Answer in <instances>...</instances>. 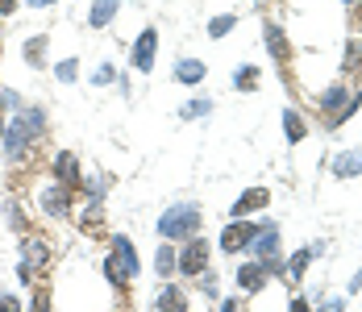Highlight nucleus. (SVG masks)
I'll return each instance as SVG.
<instances>
[{"label": "nucleus", "mask_w": 362, "mask_h": 312, "mask_svg": "<svg viewBox=\"0 0 362 312\" xmlns=\"http://www.w3.org/2000/svg\"><path fill=\"white\" fill-rule=\"evenodd\" d=\"M204 263H208V246H204V238H192V242L183 246V254H175V267H179L183 275H200Z\"/></svg>", "instance_id": "39448f33"}, {"label": "nucleus", "mask_w": 362, "mask_h": 312, "mask_svg": "<svg viewBox=\"0 0 362 312\" xmlns=\"http://www.w3.org/2000/svg\"><path fill=\"white\" fill-rule=\"evenodd\" d=\"M350 292H362V271L354 275V279H350Z\"/></svg>", "instance_id": "c9c22d12"}, {"label": "nucleus", "mask_w": 362, "mask_h": 312, "mask_svg": "<svg viewBox=\"0 0 362 312\" xmlns=\"http://www.w3.org/2000/svg\"><path fill=\"white\" fill-rule=\"evenodd\" d=\"M83 188H88V196H92V200H100V196H104V179H88Z\"/></svg>", "instance_id": "c85d7f7f"}, {"label": "nucleus", "mask_w": 362, "mask_h": 312, "mask_svg": "<svg viewBox=\"0 0 362 312\" xmlns=\"http://www.w3.org/2000/svg\"><path fill=\"white\" fill-rule=\"evenodd\" d=\"M308 258H313V250H300V254H292V263H288V271L300 279L304 271H308Z\"/></svg>", "instance_id": "5701e85b"}, {"label": "nucleus", "mask_w": 362, "mask_h": 312, "mask_svg": "<svg viewBox=\"0 0 362 312\" xmlns=\"http://www.w3.org/2000/svg\"><path fill=\"white\" fill-rule=\"evenodd\" d=\"M254 79H258V67H238L233 88H238V92H250V88H254Z\"/></svg>", "instance_id": "aec40b11"}, {"label": "nucleus", "mask_w": 362, "mask_h": 312, "mask_svg": "<svg viewBox=\"0 0 362 312\" xmlns=\"http://www.w3.org/2000/svg\"><path fill=\"white\" fill-rule=\"evenodd\" d=\"M267 200H271V192H263V188H250L246 196H238V200H233V217H246V213L263 208Z\"/></svg>", "instance_id": "9b49d317"}, {"label": "nucleus", "mask_w": 362, "mask_h": 312, "mask_svg": "<svg viewBox=\"0 0 362 312\" xmlns=\"http://www.w3.org/2000/svg\"><path fill=\"white\" fill-rule=\"evenodd\" d=\"M13 8H17V0H0V13H4V17H8Z\"/></svg>", "instance_id": "72a5a7b5"}, {"label": "nucleus", "mask_w": 362, "mask_h": 312, "mask_svg": "<svg viewBox=\"0 0 362 312\" xmlns=\"http://www.w3.org/2000/svg\"><path fill=\"white\" fill-rule=\"evenodd\" d=\"M154 271H158V275H171V271H175V250H171V246H163V250H158Z\"/></svg>", "instance_id": "412c9836"}, {"label": "nucleus", "mask_w": 362, "mask_h": 312, "mask_svg": "<svg viewBox=\"0 0 362 312\" xmlns=\"http://www.w3.org/2000/svg\"><path fill=\"white\" fill-rule=\"evenodd\" d=\"M321 104H325L329 113H334V108H346V92H342V88H329V92L321 96Z\"/></svg>", "instance_id": "4be33fe9"}, {"label": "nucleus", "mask_w": 362, "mask_h": 312, "mask_svg": "<svg viewBox=\"0 0 362 312\" xmlns=\"http://www.w3.org/2000/svg\"><path fill=\"white\" fill-rule=\"evenodd\" d=\"M25 254H29L33 263H46V246H42V242H29V246H25Z\"/></svg>", "instance_id": "bb28decb"}, {"label": "nucleus", "mask_w": 362, "mask_h": 312, "mask_svg": "<svg viewBox=\"0 0 362 312\" xmlns=\"http://www.w3.org/2000/svg\"><path fill=\"white\" fill-rule=\"evenodd\" d=\"M263 38H267V46H271V58H279V63H288V58H292V46H288L283 29H279L275 21H267V25H263Z\"/></svg>", "instance_id": "1a4fd4ad"}, {"label": "nucleus", "mask_w": 362, "mask_h": 312, "mask_svg": "<svg viewBox=\"0 0 362 312\" xmlns=\"http://www.w3.org/2000/svg\"><path fill=\"white\" fill-rule=\"evenodd\" d=\"M54 175H58V179L71 188V183L79 179V163H75V154H67V150H63V154L54 158Z\"/></svg>", "instance_id": "2eb2a0df"}, {"label": "nucleus", "mask_w": 362, "mask_h": 312, "mask_svg": "<svg viewBox=\"0 0 362 312\" xmlns=\"http://www.w3.org/2000/svg\"><path fill=\"white\" fill-rule=\"evenodd\" d=\"M208 108H213L208 100H192V104H183V117H204Z\"/></svg>", "instance_id": "a878e982"}, {"label": "nucleus", "mask_w": 362, "mask_h": 312, "mask_svg": "<svg viewBox=\"0 0 362 312\" xmlns=\"http://www.w3.org/2000/svg\"><path fill=\"white\" fill-rule=\"evenodd\" d=\"M329 171H334L338 179H354V175H362V150H346V154H338V158L329 163Z\"/></svg>", "instance_id": "9d476101"}, {"label": "nucleus", "mask_w": 362, "mask_h": 312, "mask_svg": "<svg viewBox=\"0 0 362 312\" xmlns=\"http://www.w3.org/2000/svg\"><path fill=\"white\" fill-rule=\"evenodd\" d=\"M42 54H46V33H38V38L25 42V63H29V67H42V63H46Z\"/></svg>", "instance_id": "f3484780"}, {"label": "nucleus", "mask_w": 362, "mask_h": 312, "mask_svg": "<svg viewBox=\"0 0 362 312\" xmlns=\"http://www.w3.org/2000/svg\"><path fill=\"white\" fill-rule=\"evenodd\" d=\"M263 263L254 258V263H246V267H238V288H246V292H258L263 288Z\"/></svg>", "instance_id": "ddd939ff"}, {"label": "nucleus", "mask_w": 362, "mask_h": 312, "mask_svg": "<svg viewBox=\"0 0 362 312\" xmlns=\"http://www.w3.org/2000/svg\"><path fill=\"white\" fill-rule=\"evenodd\" d=\"M54 75H58L63 83H71V79L79 75V63H75V58H67V63H58V67H54Z\"/></svg>", "instance_id": "393cba45"}, {"label": "nucleus", "mask_w": 362, "mask_h": 312, "mask_svg": "<svg viewBox=\"0 0 362 312\" xmlns=\"http://www.w3.org/2000/svg\"><path fill=\"white\" fill-rule=\"evenodd\" d=\"M250 250H254L258 263L275 258V254H279V225H275V221H263V225L254 229V238H250Z\"/></svg>", "instance_id": "20e7f679"}, {"label": "nucleus", "mask_w": 362, "mask_h": 312, "mask_svg": "<svg viewBox=\"0 0 362 312\" xmlns=\"http://www.w3.org/2000/svg\"><path fill=\"white\" fill-rule=\"evenodd\" d=\"M0 133H4V121H0Z\"/></svg>", "instance_id": "ea45409f"}, {"label": "nucleus", "mask_w": 362, "mask_h": 312, "mask_svg": "<svg viewBox=\"0 0 362 312\" xmlns=\"http://www.w3.org/2000/svg\"><path fill=\"white\" fill-rule=\"evenodd\" d=\"M117 8H121V0H96L92 13H88V25H92V29H104V25L117 17Z\"/></svg>", "instance_id": "f8f14e48"}, {"label": "nucleus", "mask_w": 362, "mask_h": 312, "mask_svg": "<svg viewBox=\"0 0 362 312\" xmlns=\"http://www.w3.org/2000/svg\"><path fill=\"white\" fill-rule=\"evenodd\" d=\"M292 312H308V304H304V296H300V300H292Z\"/></svg>", "instance_id": "f704fd0d"}, {"label": "nucleus", "mask_w": 362, "mask_h": 312, "mask_svg": "<svg viewBox=\"0 0 362 312\" xmlns=\"http://www.w3.org/2000/svg\"><path fill=\"white\" fill-rule=\"evenodd\" d=\"M154 46H158V29H142V38L133 42V67L138 71L154 67Z\"/></svg>", "instance_id": "423d86ee"}, {"label": "nucleus", "mask_w": 362, "mask_h": 312, "mask_svg": "<svg viewBox=\"0 0 362 312\" xmlns=\"http://www.w3.org/2000/svg\"><path fill=\"white\" fill-rule=\"evenodd\" d=\"M342 4H354V0H342Z\"/></svg>", "instance_id": "58836bf2"}, {"label": "nucleus", "mask_w": 362, "mask_h": 312, "mask_svg": "<svg viewBox=\"0 0 362 312\" xmlns=\"http://www.w3.org/2000/svg\"><path fill=\"white\" fill-rule=\"evenodd\" d=\"M233 25H238V17H233V13H221V17H213V25H208V33H213V38H225V33H229Z\"/></svg>", "instance_id": "6ab92c4d"}, {"label": "nucleus", "mask_w": 362, "mask_h": 312, "mask_svg": "<svg viewBox=\"0 0 362 312\" xmlns=\"http://www.w3.org/2000/svg\"><path fill=\"white\" fill-rule=\"evenodd\" d=\"M346 309V300H325V304H321V312H342Z\"/></svg>", "instance_id": "7c9ffc66"}, {"label": "nucleus", "mask_w": 362, "mask_h": 312, "mask_svg": "<svg viewBox=\"0 0 362 312\" xmlns=\"http://www.w3.org/2000/svg\"><path fill=\"white\" fill-rule=\"evenodd\" d=\"M204 71H208V67H204L200 58H183V63H175V79H179V83H200Z\"/></svg>", "instance_id": "4468645a"}, {"label": "nucleus", "mask_w": 362, "mask_h": 312, "mask_svg": "<svg viewBox=\"0 0 362 312\" xmlns=\"http://www.w3.org/2000/svg\"><path fill=\"white\" fill-rule=\"evenodd\" d=\"M42 208H46L50 217H67V213H71V188L50 183V188L42 192Z\"/></svg>", "instance_id": "0eeeda50"}, {"label": "nucleus", "mask_w": 362, "mask_h": 312, "mask_svg": "<svg viewBox=\"0 0 362 312\" xmlns=\"http://www.w3.org/2000/svg\"><path fill=\"white\" fill-rule=\"evenodd\" d=\"M221 312H238V304H233V300H225V304H221Z\"/></svg>", "instance_id": "4c0bfd02"}, {"label": "nucleus", "mask_w": 362, "mask_h": 312, "mask_svg": "<svg viewBox=\"0 0 362 312\" xmlns=\"http://www.w3.org/2000/svg\"><path fill=\"white\" fill-rule=\"evenodd\" d=\"M104 275L121 288V284H129L133 275H138V250H133V242L125 238V233H117L113 238V254L104 258Z\"/></svg>", "instance_id": "f03ea898"}, {"label": "nucleus", "mask_w": 362, "mask_h": 312, "mask_svg": "<svg viewBox=\"0 0 362 312\" xmlns=\"http://www.w3.org/2000/svg\"><path fill=\"white\" fill-rule=\"evenodd\" d=\"M29 312H46V292H38V296H33V309Z\"/></svg>", "instance_id": "473e14b6"}, {"label": "nucleus", "mask_w": 362, "mask_h": 312, "mask_svg": "<svg viewBox=\"0 0 362 312\" xmlns=\"http://www.w3.org/2000/svg\"><path fill=\"white\" fill-rule=\"evenodd\" d=\"M113 75H117V71H113V67H96V75H92V83H96V88H100V83H108V79H113Z\"/></svg>", "instance_id": "cd10ccee"}, {"label": "nucleus", "mask_w": 362, "mask_h": 312, "mask_svg": "<svg viewBox=\"0 0 362 312\" xmlns=\"http://www.w3.org/2000/svg\"><path fill=\"white\" fill-rule=\"evenodd\" d=\"M42 121H46L42 108H25L17 121H8V125H4V154H8V158H21L25 146H29V138L42 129Z\"/></svg>", "instance_id": "f257e3e1"}, {"label": "nucleus", "mask_w": 362, "mask_h": 312, "mask_svg": "<svg viewBox=\"0 0 362 312\" xmlns=\"http://www.w3.org/2000/svg\"><path fill=\"white\" fill-rule=\"evenodd\" d=\"M254 229H258V225H246V221H233V225H225V233H221V250H225V254L242 250V246L254 238Z\"/></svg>", "instance_id": "6e6552de"}, {"label": "nucleus", "mask_w": 362, "mask_h": 312, "mask_svg": "<svg viewBox=\"0 0 362 312\" xmlns=\"http://www.w3.org/2000/svg\"><path fill=\"white\" fill-rule=\"evenodd\" d=\"M0 312H21V304H17V296H0Z\"/></svg>", "instance_id": "c756f323"}, {"label": "nucleus", "mask_w": 362, "mask_h": 312, "mask_svg": "<svg viewBox=\"0 0 362 312\" xmlns=\"http://www.w3.org/2000/svg\"><path fill=\"white\" fill-rule=\"evenodd\" d=\"M158 312H188V296H183L179 288H167V292L158 296Z\"/></svg>", "instance_id": "dca6fc26"}, {"label": "nucleus", "mask_w": 362, "mask_h": 312, "mask_svg": "<svg viewBox=\"0 0 362 312\" xmlns=\"http://www.w3.org/2000/svg\"><path fill=\"white\" fill-rule=\"evenodd\" d=\"M196 225H200V208L196 204H175V208H167L163 217H158V233L167 238V242H175V238H196Z\"/></svg>", "instance_id": "7ed1b4c3"}, {"label": "nucleus", "mask_w": 362, "mask_h": 312, "mask_svg": "<svg viewBox=\"0 0 362 312\" xmlns=\"http://www.w3.org/2000/svg\"><path fill=\"white\" fill-rule=\"evenodd\" d=\"M283 125H288V142H300V138L308 133V125L300 121V113H296V108H288V113H283Z\"/></svg>", "instance_id": "a211bd4d"}, {"label": "nucleus", "mask_w": 362, "mask_h": 312, "mask_svg": "<svg viewBox=\"0 0 362 312\" xmlns=\"http://www.w3.org/2000/svg\"><path fill=\"white\" fill-rule=\"evenodd\" d=\"M29 8H46V4H54V0H25Z\"/></svg>", "instance_id": "e433bc0d"}, {"label": "nucleus", "mask_w": 362, "mask_h": 312, "mask_svg": "<svg viewBox=\"0 0 362 312\" xmlns=\"http://www.w3.org/2000/svg\"><path fill=\"white\" fill-rule=\"evenodd\" d=\"M354 67H362V38H354L346 46V71H354Z\"/></svg>", "instance_id": "b1692460"}, {"label": "nucleus", "mask_w": 362, "mask_h": 312, "mask_svg": "<svg viewBox=\"0 0 362 312\" xmlns=\"http://www.w3.org/2000/svg\"><path fill=\"white\" fill-rule=\"evenodd\" d=\"M0 100H4L8 108H17V104H21V96H17V92H8V88H4V96H0Z\"/></svg>", "instance_id": "2f4dec72"}]
</instances>
